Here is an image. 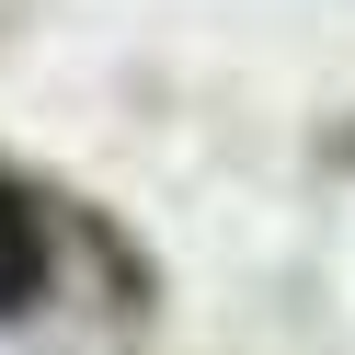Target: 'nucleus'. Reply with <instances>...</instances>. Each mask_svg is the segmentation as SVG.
I'll use <instances>...</instances> for the list:
<instances>
[{"label": "nucleus", "mask_w": 355, "mask_h": 355, "mask_svg": "<svg viewBox=\"0 0 355 355\" xmlns=\"http://www.w3.org/2000/svg\"><path fill=\"white\" fill-rule=\"evenodd\" d=\"M35 286H46V218L0 184V321H12V309H35Z\"/></svg>", "instance_id": "f257e3e1"}]
</instances>
